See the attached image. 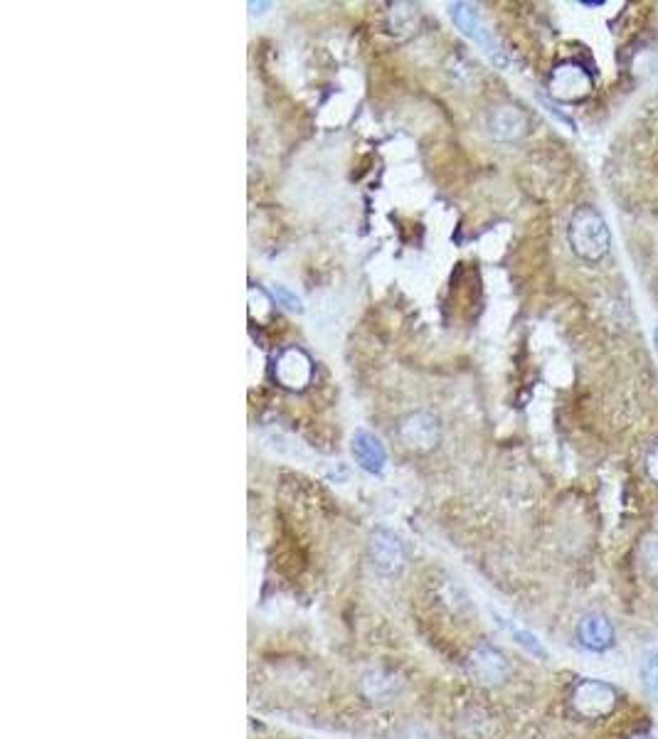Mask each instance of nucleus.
Masks as SVG:
<instances>
[{"label": "nucleus", "instance_id": "nucleus-9", "mask_svg": "<svg viewBox=\"0 0 658 739\" xmlns=\"http://www.w3.org/2000/svg\"><path fill=\"white\" fill-rule=\"evenodd\" d=\"M488 134L498 141H516L528 131V116L518 106H496L486 116Z\"/></svg>", "mask_w": 658, "mask_h": 739}, {"label": "nucleus", "instance_id": "nucleus-8", "mask_svg": "<svg viewBox=\"0 0 658 739\" xmlns=\"http://www.w3.org/2000/svg\"><path fill=\"white\" fill-rule=\"evenodd\" d=\"M311 360L304 350L289 348L279 355L277 365H274V375L286 390H301L309 385L311 380Z\"/></svg>", "mask_w": 658, "mask_h": 739}, {"label": "nucleus", "instance_id": "nucleus-13", "mask_svg": "<svg viewBox=\"0 0 658 739\" xmlns=\"http://www.w3.org/2000/svg\"><path fill=\"white\" fill-rule=\"evenodd\" d=\"M496 619H498V624H501L503 629H506L508 634H511V639L516 641L520 648H525V651H528L530 656L548 658V651H545V646H543V643H540L538 636L530 634V631H528V629H523V626L513 624V621L503 619V616H498V614H496Z\"/></svg>", "mask_w": 658, "mask_h": 739}, {"label": "nucleus", "instance_id": "nucleus-3", "mask_svg": "<svg viewBox=\"0 0 658 739\" xmlns=\"http://www.w3.org/2000/svg\"><path fill=\"white\" fill-rule=\"evenodd\" d=\"M368 557H370L373 570L382 574V577H395V574H400L407 560L402 540L397 538L392 530H385V528L375 530V533L370 535Z\"/></svg>", "mask_w": 658, "mask_h": 739}, {"label": "nucleus", "instance_id": "nucleus-2", "mask_svg": "<svg viewBox=\"0 0 658 739\" xmlns=\"http://www.w3.org/2000/svg\"><path fill=\"white\" fill-rule=\"evenodd\" d=\"M451 13V20H454L456 25H459V30L464 33L466 37H471V40L476 42V45H481V50L486 52L488 57H491L496 65H506V57H503V50L501 45L496 42V37L491 35V30L486 28V23L481 20V15L476 13L474 5L469 3H454L449 8Z\"/></svg>", "mask_w": 658, "mask_h": 739}, {"label": "nucleus", "instance_id": "nucleus-11", "mask_svg": "<svg viewBox=\"0 0 658 739\" xmlns=\"http://www.w3.org/2000/svg\"><path fill=\"white\" fill-rule=\"evenodd\" d=\"M577 639L582 646L592 653H602L612 648L614 643V629L612 621L604 614H587L582 616L580 626H577Z\"/></svg>", "mask_w": 658, "mask_h": 739}, {"label": "nucleus", "instance_id": "nucleus-7", "mask_svg": "<svg viewBox=\"0 0 658 739\" xmlns=\"http://www.w3.org/2000/svg\"><path fill=\"white\" fill-rule=\"evenodd\" d=\"M471 671L476 678L486 685H498L508 678L511 666H508L506 656H503L498 648H493L491 643H481L471 653Z\"/></svg>", "mask_w": 658, "mask_h": 739}, {"label": "nucleus", "instance_id": "nucleus-4", "mask_svg": "<svg viewBox=\"0 0 658 739\" xmlns=\"http://www.w3.org/2000/svg\"><path fill=\"white\" fill-rule=\"evenodd\" d=\"M572 703H575V710L582 717L597 720V717L609 715L617 707V690L609 683H604V680H582L577 685Z\"/></svg>", "mask_w": 658, "mask_h": 739}, {"label": "nucleus", "instance_id": "nucleus-17", "mask_svg": "<svg viewBox=\"0 0 658 739\" xmlns=\"http://www.w3.org/2000/svg\"><path fill=\"white\" fill-rule=\"evenodd\" d=\"M646 473H649L651 481L658 486V444L649 451V459H646Z\"/></svg>", "mask_w": 658, "mask_h": 739}, {"label": "nucleus", "instance_id": "nucleus-15", "mask_svg": "<svg viewBox=\"0 0 658 739\" xmlns=\"http://www.w3.org/2000/svg\"><path fill=\"white\" fill-rule=\"evenodd\" d=\"M641 560L651 577H658V538H649L641 545Z\"/></svg>", "mask_w": 658, "mask_h": 739}, {"label": "nucleus", "instance_id": "nucleus-16", "mask_svg": "<svg viewBox=\"0 0 658 739\" xmlns=\"http://www.w3.org/2000/svg\"><path fill=\"white\" fill-rule=\"evenodd\" d=\"M274 299L281 301V306H286L289 311H304V306H301V299L296 294H291L286 286H274Z\"/></svg>", "mask_w": 658, "mask_h": 739}, {"label": "nucleus", "instance_id": "nucleus-14", "mask_svg": "<svg viewBox=\"0 0 658 739\" xmlns=\"http://www.w3.org/2000/svg\"><path fill=\"white\" fill-rule=\"evenodd\" d=\"M639 673L646 693L658 698V648H646V651L641 653Z\"/></svg>", "mask_w": 658, "mask_h": 739}, {"label": "nucleus", "instance_id": "nucleus-10", "mask_svg": "<svg viewBox=\"0 0 658 739\" xmlns=\"http://www.w3.org/2000/svg\"><path fill=\"white\" fill-rule=\"evenodd\" d=\"M358 688L370 703H392L402 693V680L382 668H368L360 675Z\"/></svg>", "mask_w": 658, "mask_h": 739}, {"label": "nucleus", "instance_id": "nucleus-5", "mask_svg": "<svg viewBox=\"0 0 658 739\" xmlns=\"http://www.w3.org/2000/svg\"><path fill=\"white\" fill-rule=\"evenodd\" d=\"M550 92L560 101H580L592 92V74L577 62H562L550 77Z\"/></svg>", "mask_w": 658, "mask_h": 739}, {"label": "nucleus", "instance_id": "nucleus-6", "mask_svg": "<svg viewBox=\"0 0 658 739\" xmlns=\"http://www.w3.org/2000/svg\"><path fill=\"white\" fill-rule=\"evenodd\" d=\"M400 439L407 449L429 451L439 444V424L432 414L417 412L402 419Z\"/></svg>", "mask_w": 658, "mask_h": 739}, {"label": "nucleus", "instance_id": "nucleus-19", "mask_svg": "<svg viewBox=\"0 0 658 739\" xmlns=\"http://www.w3.org/2000/svg\"><path fill=\"white\" fill-rule=\"evenodd\" d=\"M654 343H656V350H658V328H656V333H654Z\"/></svg>", "mask_w": 658, "mask_h": 739}, {"label": "nucleus", "instance_id": "nucleus-1", "mask_svg": "<svg viewBox=\"0 0 658 739\" xmlns=\"http://www.w3.org/2000/svg\"><path fill=\"white\" fill-rule=\"evenodd\" d=\"M567 237H570L577 257L587 259V262H599L609 252V242H612L607 222L592 207H577L570 227H567Z\"/></svg>", "mask_w": 658, "mask_h": 739}, {"label": "nucleus", "instance_id": "nucleus-18", "mask_svg": "<svg viewBox=\"0 0 658 739\" xmlns=\"http://www.w3.org/2000/svg\"><path fill=\"white\" fill-rule=\"evenodd\" d=\"M249 8H252V15H262L264 8H269V3H249Z\"/></svg>", "mask_w": 658, "mask_h": 739}, {"label": "nucleus", "instance_id": "nucleus-12", "mask_svg": "<svg viewBox=\"0 0 658 739\" xmlns=\"http://www.w3.org/2000/svg\"><path fill=\"white\" fill-rule=\"evenodd\" d=\"M353 456L360 466L368 473H380L385 469V446L382 441L370 432H358L353 437Z\"/></svg>", "mask_w": 658, "mask_h": 739}]
</instances>
